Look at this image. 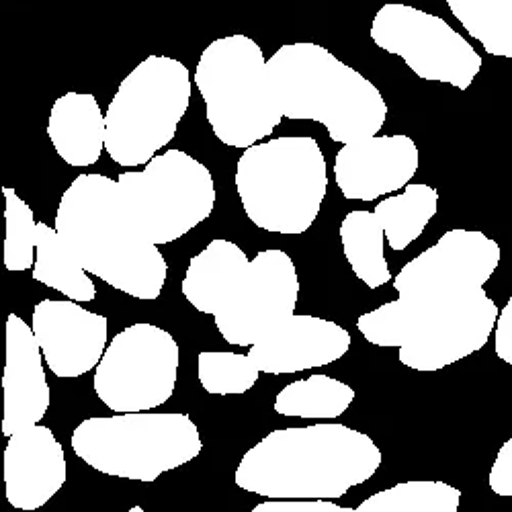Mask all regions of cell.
I'll return each mask as SVG.
<instances>
[{"instance_id":"obj_1","label":"cell","mask_w":512,"mask_h":512,"mask_svg":"<svg viewBox=\"0 0 512 512\" xmlns=\"http://www.w3.org/2000/svg\"><path fill=\"white\" fill-rule=\"evenodd\" d=\"M379 465L375 441L347 424L291 426L250 447L234 482L269 500H334L373 478Z\"/></svg>"},{"instance_id":"obj_2","label":"cell","mask_w":512,"mask_h":512,"mask_svg":"<svg viewBox=\"0 0 512 512\" xmlns=\"http://www.w3.org/2000/svg\"><path fill=\"white\" fill-rule=\"evenodd\" d=\"M56 230L87 273L144 302L160 297L166 261L158 246L127 222L117 179L78 175L60 199Z\"/></svg>"},{"instance_id":"obj_3","label":"cell","mask_w":512,"mask_h":512,"mask_svg":"<svg viewBox=\"0 0 512 512\" xmlns=\"http://www.w3.org/2000/svg\"><path fill=\"white\" fill-rule=\"evenodd\" d=\"M267 70L283 117L318 121L338 144L373 138L386 123L388 105L375 84L318 44L281 46Z\"/></svg>"},{"instance_id":"obj_4","label":"cell","mask_w":512,"mask_h":512,"mask_svg":"<svg viewBox=\"0 0 512 512\" xmlns=\"http://www.w3.org/2000/svg\"><path fill=\"white\" fill-rule=\"evenodd\" d=\"M498 308L484 289L461 297H400L357 320L365 340L398 349L402 365L441 371L486 347L498 322Z\"/></svg>"},{"instance_id":"obj_5","label":"cell","mask_w":512,"mask_h":512,"mask_svg":"<svg viewBox=\"0 0 512 512\" xmlns=\"http://www.w3.org/2000/svg\"><path fill=\"white\" fill-rule=\"evenodd\" d=\"M234 181L254 226L273 234H304L326 197V158L310 136L273 138L242 152Z\"/></svg>"},{"instance_id":"obj_6","label":"cell","mask_w":512,"mask_h":512,"mask_svg":"<svg viewBox=\"0 0 512 512\" xmlns=\"http://www.w3.org/2000/svg\"><path fill=\"white\" fill-rule=\"evenodd\" d=\"M195 87L213 134L226 146L246 150L261 144L283 119L265 54L246 35L211 41L197 62Z\"/></svg>"},{"instance_id":"obj_7","label":"cell","mask_w":512,"mask_h":512,"mask_svg":"<svg viewBox=\"0 0 512 512\" xmlns=\"http://www.w3.org/2000/svg\"><path fill=\"white\" fill-rule=\"evenodd\" d=\"M72 449L105 476L148 484L199 457L203 443L187 414L150 410L82 420Z\"/></svg>"},{"instance_id":"obj_8","label":"cell","mask_w":512,"mask_h":512,"mask_svg":"<svg viewBox=\"0 0 512 512\" xmlns=\"http://www.w3.org/2000/svg\"><path fill=\"white\" fill-rule=\"evenodd\" d=\"M187 66L170 56H148L127 74L107 109L105 150L123 168L146 166L177 136L191 103Z\"/></svg>"},{"instance_id":"obj_9","label":"cell","mask_w":512,"mask_h":512,"mask_svg":"<svg viewBox=\"0 0 512 512\" xmlns=\"http://www.w3.org/2000/svg\"><path fill=\"white\" fill-rule=\"evenodd\" d=\"M117 193L127 222L154 246L183 238L216 205L209 168L183 150H168L142 170L121 173Z\"/></svg>"},{"instance_id":"obj_10","label":"cell","mask_w":512,"mask_h":512,"mask_svg":"<svg viewBox=\"0 0 512 512\" xmlns=\"http://www.w3.org/2000/svg\"><path fill=\"white\" fill-rule=\"evenodd\" d=\"M179 361L173 334L148 322L132 324L113 336L95 369V394L117 414L156 410L175 394Z\"/></svg>"},{"instance_id":"obj_11","label":"cell","mask_w":512,"mask_h":512,"mask_svg":"<svg viewBox=\"0 0 512 512\" xmlns=\"http://www.w3.org/2000/svg\"><path fill=\"white\" fill-rule=\"evenodd\" d=\"M373 44L402 58L408 68L433 82L459 91L472 87L482 70V56L447 21L410 5L381 7L371 23Z\"/></svg>"},{"instance_id":"obj_12","label":"cell","mask_w":512,"mask_h":512,"mask_svg":"<svg viewBox=\"0 0 512 512\" xmlns=\"http://www.w3.org/2000/svg\"><path fill=\"white\" fill-rule=\"evenodd\" d=\"M500 265V246L478 230H449L394 277L400 297H461L484 289Z\"/></svg>"},{"instance_id":"obj_13","label":"cell","mask_w":512,"mask_h":512,"mask_svg":"<svg viewBox=\"0 0 512 512\" xmlns=\"http://www.w3.org/2000/svg\"><path fill=\"white\" fill-rule=\"evenodd\" d=\"M300 279L283 250H261L250 261L234 300L213 316L228 345L252 347L256 340L295 316Z\"/></svg>"},{"instance_id":"obj_14","label":"cell","mask_w":512,"mask_h":512,"mask_svg":"<svg viewBox=\"0 0 512 512\" xmlns=\"http://www.w3.org/2000/svg\"><path fill=\"white\" fill-rule=\"evenodd\" d=\"M31 328L46 365L60 379L97 369L107 351V318L72 300H41L33 308Z\"/></svg>"},{"instance_id":"obj_15","label":"cell","mask_w":512,"mask_h":512,"mask_svg":"<svg viewBox=\"0 0 512 512\" xmlns=\"http://www.w3.org/2000/svg\"><path fill=\"white\" fill-rule=\"evenodd\" d=\"M418 146L408 136H373L340 148L336 185L351 201H375L408 187L418 170Z\"/></svg>"},{"instance_id":"obj_16","label":"cell","mask_w":512,"mask_h":512,"mask_svg":"<svg viewBox=\"0 0 512 512\" xmlns=\"http://www.w3.org/2000/svg\"><path fill=\"white\" fill-rule=\"evenodd\" d=\"M351 349L347 328L318 316H291L248 349L261 373L285 375L330 365Z\"/></svg>"},{"instance_id":"obj_17","label":"cell","mask_w":512,"mask_h":512,"mask_svg":"<svg viewBox=\"0 0 512 512\" xmlns=\"http://www.w3.org/2000/svg\"><path fill=\"white\" fill-rule=\"evenodd\" d=\"M68 467L60 441L44 424L9 437L5 486L13 508L33 512L46 506L66 484Z\"/></svg>"},{"instance_id":"obj_18","label":"cell","mask_w":512,"mask_h":512,"mask_svg":"<svg viewBox=\"0 0 512 512\" xmlns=\"http://www.w3.org/2000/svg\"><path fill=\"white\" fill-rule=\"evenodd\" d=\"M33 328L17 314L7 320V365L3 375V435L13 437L48 414L52 392Z\"/></svg>"},{"instance_id":"obj_19","label":"cell","mask_w":512,"mask_h":512,"mask_svg":"<svg viewBox=\"0 0 512 512\" xmlns=\"http://www.w3.org/2000/svg\"><path fill=\"white\" fill-rule=\"evenodd\" d=\"M250 269L246 252L230 240H211L189 261L183 295L189 304L209 316H218L238 293Z\"/></svg>"},{"instance_id":"obj_20","label":"cell","mask_w":512,"mask_h":512,"mask_svg":"<svg viewBox=\"0 0 512 512\" xmlns=\"http://www.w3.org/2000/svg\"><path fill=\"white\" fill-rule=\"evenodd\" d=\"M48 136L66 164L91 166L105 150L107 119L93 95L66 93L52 107Z\"/></svg>"},{"instance_id":"obj_21","label":"cell","mask_w":512,"mask_h":512,"mask_svg":"<svg viewBox=\"0 0 512 512\" xmlns=\"http://www.w3.org/2000/svg\"><path fill=\"white\" fill-rule=\"evenodd\" d=\"M33 279L64 293L72 302H93L97 297L95 283L82 269L64 238L56 228L44 222L37 224Z\"/></svg>"},{"instance_id":"obj_22","label":"cell","mask_w":512,"mask_h":512,"mask_svg":"<svg viewBox=\"0 0 512 512\" xmlns=\"http://www.w3.org/2000/svg\"><path fill=\"white\" fill-rule=\"evenodd\" d=\"M383 226L375 211L355 209L340 224V242L353 273L369 287L377 289L392 281V273L383 252Z\"/></svg>"},{"instance_id":"obj_23","label":"cell","mask_w":512,"mask_h":512,"mask_svg":"<svg viewBox=\"0 0 512 512\" xmlns=\"http://www.w3.org/2000/svg\"><path fill=\"white\" fill-rule=\"evenodd\" d=\"M439 209V191L429 185H408L400 195L379 201L375 216L392 250H406L426 228Z\"/></svg>"},{"instance_id":"obj_24","label":"cell","mask_w":512,"mask_h":512,"mask_svg":"<svg viewBox=\"0 0 512 512\" xmlns=\"http://www.w3.org/2000/svg\"><path fill=\"white\" fill-rule=\"evenodd\" d=\"M355 400V390L330 375H312L289 383L275 398V412L308 420L343 416Z\"/></svg>"},{"instance_id":"obj_25","label":"cell","mask_w":512,"mask_h":512,"mask_svg":"<svg viewBox=\"0 0 512 512\" xmlns=\"http://www.w3.org/2000/svg\"><path fill=\"white\" fill-rule=\"evenodd\" d=\"M447 5L488 54L512 60V0H447Z\"/></svg>"},{"instance_id":"obj_26","label":"cell","mask_w":512,"mask_h":512,"mask_svg":"<svg viewBox=\"0 0 512 512\" xmlns=\"http://www.w3.org/2000/svg\"><path fill=\"white\" fill-rule=\"evenodd\" d=\"M461 490L441 480H410L363 500L359 512H457Z\"/></svg>"},{"instance_id":"obj_27","label":"cell","mask_w":512,"mask_h":512,"mask_svg":"<svg viewBox=\"0 0 512 512\" xmlns=\"http://www.w3.org/2000/svg\"><path fill=\"white\" fill-rule=\"evenodd\" d=\"M199 383L207 394L234 396L246 394L259 381V367L248 355L230 351H203L197 357Z\"/></svg>"},{"instance_id":"obj_28","label":"cell","mask_w":512,"mask_h":512,"mask_svg":"<svg viewBox=\"0 0 512 512\" xmlns=\"http://www.w3.org/2000/svg\"><path fill=\"white\" fill-rule=\"evenodd\" d=\"M3 195L7 199L5 267L9 271L33 269L35 267V236H37L33 209L11 187H3Z\"/></svg>"},{"instance_id":"obj_29","label":"cell","mask_w":512,"mask_h":512,"mask_svg":"<svg viewBox=\"0 0 512 512\" xmlns=\"http://www.w3.org/2000/svg\"><path fill=\"white\" fill-rule=\"evenodd\" d=\"M250 512H359L357 508L338 506L332 500H267Z\"/></svg>"},{"instance_id":"obj_30","label":"cell","mask_w":512,"mask_h":512,"mask_svg":"<svg viewBox=\"0 0 512 512\" xmlns=\"http://www.w3.org/2000/svg\"><path fill=\"white\" fill-rule=\"evenodd\" d=\"M488 484L494 494L512 498V439H508L500 447V451L494 459V465L490 469Z\"/></svg>"},{"instance_id":"obj_31","label":"cell","mask_w":512,"mask_h":512,"mask_svg":"<svg viewBox=\"0 0 512 512\" xmlns=\"http://www.w3.org/2000/svg\"><path fill=\"white\" fill-rule=\"evenodd\" d=\"M494 349L496 355L512 365V293H510V300L504 306V310L498 316L496 322V330H494Z\"/></svg>"},{"instance_id":"obj_32","label":"cell","mask_w":512,"mask_h":512,"mask_svg":"<svg viewBox=\"0 0 512 512\" xmlns=\"http://www.w3.org/2000/svg\"><path fill=\"white\" fill-rule=\"evenodd\" d=\"M127 512H146L144 508H140V506H132L130 510H127Z\"/></svg>"}]
</instances>
